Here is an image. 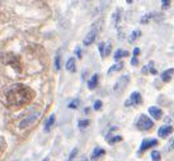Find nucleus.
Listing matches in <instances>:
<instances>
[{
	"instance_id": "4c0bfd02",
	"label": "nucleus",
	"mask_w": 174,
	"mask_h": 161,
	"mask_svg": "<svg viewBox=\"0 0 174 161\" xmlns=\"http://www.w3.org/2000/svg\"><path fill=\"white\" fill-rule=\"evenodd\" d=\"M42 161H48V157H45V159L42 160Z\"/></svg>"
},
{
	"instance_id": "72a5a7b5",
	"label": "nucleus",
	"mask_w": 174,
	"mask_h": 161,
	"mask_svg": "<svg viewBox=\"0 0 174 161\" xmlns=\"http://www.w3.org/2000/svg\"><path fill=\"white\" fill-rule=\"evenodd\" d=\"M2 152H3V140L0 138V155H2Z\"/></svg>"
},
{
	"instance_id": "9b49d317",
	"label": "nucleus",
	"mask_w": 174,
	"mask_h": 161,
	"mask_svg": "<svg viewBox=\"0 0 174 161\" xmlns=\"http://www.w3.org/2000/svg\"><path fill=\"white\" fill-rule=\"evenodd\" d=\"M141 72H142L144 75H146V74H153V75H156V74H158V71L155 70L154 63H153V62H149L148 65H145L144 67H142V70H141Z\"/></svg>"
},
{
	"instance_id": "ddd939ff",
	"label": "nucleus",
	"mask_w": 174,
	"mask_h": 161,
	"mask_svg": "<svg viewBox=\"0 0 174 161\" xmlns=\"http://www.w3.org/2000/svg\"><path fill=\"white\" fill-rule=\"evenodd\" d=\"M173 75H174V69H168V70H165L162 74V80L164 83H168V81H170V80H172Z\"/></svg>"
},
{
	"instance_id": "4468645a",
	"label": "nucleus",
	"mask_w": 174,
	"mask_h": 161,
	"mask_svg": "<svg viewBox=\"0 0 174 161\" xmlns=\"http://www.w3.org/2000/svg\"><path fill=\"white\" fill-rule=\"evenodd\" d=\"M127 56H128V52H127V51L117 50V51L114 52V55H113V59H114L116 61H118V60H122L123 57H127Z\"/></svg>"
},
{
	"instance_id": "f257e3e1",
	"label": "nucleus",
	"mask_w": 174,
	"mask_h": 161,
	"mask_svg": "<svg viewBox=\"0 0 174 161\" xmlns=\"http://www.w3.org/2000/svg\"><path fill=\"white\" fill-rule=\"evenodd\" d=\"M34 97V93L31 88L23 84H16L7 91V103L11 107H19L29 103Z\"/></svg>"
},
{
	"instance_id": "473e14b6",
	"label": "nucleus",
	"mask_w": 174,
	"mask_h": 161,
	"mask_svg": "<svg viewBox=\"0 0 174 161\" xmlns=\"http://www.w3.org/2000/svg\"><path fill=\"white\" fill-rule=\"evenodd\" d=\"M76 107H78V100H75L74 103H70L69 104V108H76Z\"/></svg>"
},
{
	"instance_id": "7ed1b4c3",
	"label": "nucleus",
	"mask_w": 174,
	"mask_h": 161,
	"mask_svg": "<svg viewBox=\"0 0 174 161\" xmlns=\"http://www.w3.org/2000/svg\"><path fill=\"white\" fill-rule=\"evenodd\" d=\"M128 83H130V75H123V76H121V77L117 80V83L114 84L113 91H114L116 94L122 93V91L126 89V86L128 85Z\"/></svg>"
},
{
	"instance_id": "0eeeda50",
	"label": "nucleus",
	"mask_w": 174,
	"mask_h": 161,
	"mask_svg": "<svg viewBox=\"0 0 174 161\" xmlns=\"http://www.w3.org/2000/svg\"><path fill=\"white\" fill-rule=\"evenodd\" d=\"M156 145H158V140H155V138H151V140H144L142 143H141V146H140L139 154L145 152L146 150L151 149V147H154V146H156Z\"/></svg>"
},
{
	"instance_id": "f3484780",
	"label": "nucleus",
	"mask_w": 174,
	"mask_h": 161,
	"mask_svg": "<svg viewBox=\"0 0 174 161\" xmlns=\"http://www.w3.org/2000/svg\"><path fill=\"white\" fill-rule=\"evenodd\" d=\"M155 17H158L156 13H149V14H146V15H144V17L141 18L140 23H141V24H146V23H149L150 20H153Z\"/></svg>"
},
{
	"instance_id": "423d86ee",
	"label": "nucleus",
	"mask_w": 174,
	"mask_h": 161,
	"mask_svg": "<svg viewBox=\"0 0 174 161\" xmlns=\"http://www.w3.org/2000/svg\"><path fill=\"white\" fill-rule=\"evenodd\" d=\"M141 103H142V98H141V95H140V93H137V91H133V93L131 94L130 99H127V100H126V103H125V107L139 105V104H141Z\"/></svg>"
},
{
	"instance_id": "cd10ccee",
	"label": "nucleus",
	"mask_w": 174,
	"mask_h": 161,
	"mask_svg": "<svg viewBox=\"0 0 174 161\" xmlns=\"http://www.w3.org/2000/svg\"><path fill=\"white\" fill-rule=\"evenodd\" d=\"M88 124H89V120H87V119H85V120H82V122H79V127H80V128H84V127H87Z\"/></svg>"
},
{
	"instance_id": "a211bd4d",
	"label": "nucleus",
	"mask_w": 174,
	"mask_h": 161,
	"mask_svg": "<svg viewBox=\"0 0 174 161\" xmlns=\"http://www.w3.org/2000/svg\"><path fill=\"white\" fill-rule=\"evenodd\" d=\"M122 67H123V62H117V63H114L113 66H111L107 74H108V75H112L113 72H117L118 70H121Z\"/></svg>"
},
{
	"instance_id": "c85d7f7f",
	"label": "nucleus",
	"mask_w": 174,
	"mask_h": 161,
	"mask_svg": "<svg viewBox=\"0 0 174 161\" xmlns=\"http://www.w3.org/2000/svg\"><path fill=\"white\" fill-rule=\"evenodd\" d=\"M100 108H102V102H100V100H97V102L94 103V109H96V111H99Z\"/></svg>"
},
{
	"instance_id": "dca6fc26",
	"label": "nucleus",
	"mask_w": 174,
	"mask_h": 161,
	"mask_svg": "<svg viewBox=\"0 0 174 161\" xmlns=\"http://www.w3.org/2000/svg\"><path fill=\"white\" fill-rule=\"evenodd\" d=\"M55 124V114H51L50 117H48V119L46 120V124H45V131L46 132H48L51 128H52V126Z\"/></svg>"
},
{
	"instance_id": "2eb2a0df",
	"label": "nucleus",
	"mask_w": 174,
	"mask_h": 161,
	"mask_svg": "<svg viewBox=\"0 0 174 161\" xmlns=\"http://www.w3.org/2000/svg\"><path fill=\"white\" fill-rule=\"evenodd\" d=\"M97 84H98V75L97 74H94L90 79H89V81H88V88L90 89V90H93V89H96L97 88Z\"/></svg>"
},
{
	"instance_id": "aec40b11",
	"label": "nucleus",
	"mask_w": 174,
	"mask_h": 161,
	"mask_svg": "<svg viewBox=\"0 0 174 161\" xmlns=\"http://www.w3.org/2000/svg\"><path fill=\"white\" fill-rule=\"evenodd\" d=\"M140 36H141V32H140L139 29H135V31H133V32H132V33L130 34V38H128V41H130L131 43H132V42H135V41H136V39H137V38H139Z\"/></svg>"
},
{
	"instance_id": "bb28decb",
	"label": "nucleus",
	"mask_w": 174,
	"mask_h": 161,
	"mask_svg": "<svg viewBox=\"0 0 174 161\" xmlns=\"http://www.w3.org/2000/svg\"><path fill=\"white\" fill-rule=\"evenodd\" d=\"M119 141H122V137H121V136H116V137H112V138H111L109 143H117V142H119Z\"/></svg>"
},
{
	"instance_id": "c9c22d12",
	"label": "nucleus",
	"mask_w": 174,
	"mask_h": 161,
	"mask_svg": "<svg viewBox=\"0 0 174 161\" xmlns=\"http://www.w3.org/2000/svg\"><path fill=\"white\" fill-rule=\"evenodd\" d=\"M170 149H173L174 150V138L172 140V142H170Z\"/></svg>"
},
{
	"instance_id": "412c9836",
	"label": "nucleus",
	"mask_w": 174,
	"mask_h": 161,
	"mask_svg": "<svg viewBox=\"0 0 174 161\" xmlns=\"http://www.w3.org/2000/svg\"><path fill=\"white\" fill-rule=\"evenodd\" d=\"M121 14H122V11H121V9H118V10H116V13L112 15V20H113V23L117 25L118 24V22H119V18H121Z\"/></svg>"
},
{
	"instance_id": "c756f323",
	"label": "nucleus",
	"mask_w": 174,
	"mask_h": 161,
	"mask_svg": "<svg viewBox=\"0 0 174 161\" xmlns=\"http://www.w3.org/2000/svg\"><path fill=\"white\" fill-rule=\"evenodd\" d=\"M111 53V43H105V56H108Z\"/></svg>"
},
{
	"instance_id": "39448f33",
	"label": "nucleus",
	"mask_w": 174,
	"mask_h": 161,
	"mask_svg": "<svg viewBox=\"0 0 174 161\" xmlns=\"http://www.w3.org/2000/svg\"><path fill=\"white\" fill-rule=\"evenodd\" d=\"M4 56H5V57H8V60H3V62L11 65L13 67H14L17 71H20L19 59H18V56H17V55H14V53H7V55H4Z\"/></svg>"
},
{
	"instance_id": "a878e982",
	"label": "nucleus",
	"mask_w": 174,
	"mask_h": 161,
	"mask_svg": "<svg viewBox=\"0 0 174 161\" xmlns=\"http://www.w3.org/2000/svg\"><path fill=\"white\" fill-rule=\"evenodd\" d=\"M78 155V149H74L73 151H71V154H70V156L68 157V160H66V161H73V159L75 157Z\"/></svg>"
},
{
	"instance_id": "1a4fd4ad",
	"label": "nucleus",
	"mask_w": 174,
	"mask_h": 161,
	"mask_svg": "<svg viewBox=\"0 0 174 161\" xmlns=\"http://www.w3.org/2000/svg\"><path fill=\"white\" fill-rule=\"evenodd\" d=\"M97 29L96 28H93L88 34H87V37H85V39H84V46H90L93 42H94V39H96V37H97Z\"/></svg>"
},
{
	"instance_id": "6ab92c4d",
	"label": "nucleus",
	"mask_w": 174,
	"mask_h": 161,
	"mask_svg": "<svg viewBox=\"0 0 174 161\" xmlns=\"http://www.w3.org/2000/svg\"><path fill=\"white\" fill-rule=\"evenodd\" d=\"M66 70L68 71H75V59L71 57L68 60V62H66Z\"/></svg>"
},
{
	"instance_id": "9d476101",
	"label": "nucleus",
	"mask_w": 174,
	"mask_h": 161,
	"mask_svg": "<svg viewBox=\"0 0 174 161\" xmlns=\"http://www.w3.org/2000/svg\"><path fill=\"white\" fill-rule=\"evenodd\" d=\"M149 113L154 119H160L163 117V111L158 108V107H150L149 108Z\"/></svg>"
},
{
	"instance_id": "f03ea898",
	"label": "nucleus",
	"mask_w": 174,
	"mask_h": 161,
	"mask_svg": "<svg viewBox=\"0 0 174 161\" xmlns=\"http://www.w3.org/2000/svg\"><path fill=\"white\" fill-rule=\"evenodd\" d=\"M136 127L140 129V131H149L154 127V122L148 117V115H140L139 120H137V123H136Z\"/></svg>"
},
{
	"instance_id": "f704fd0d",
	"label": "nucleus",
	"mask_w": 174,
	"mask_h": 161,
	"mask_svg": "<svg viewBox=\"0 0 174 161\" xmlns=\"http://www.w3.org/2000/svg\"><path fill=\"white\" fill-rule=\"evenodd\" d=\"M76 55H78V57H82V51H80V48H76Z\"/></svg>"
},
{
	"instance_id": "e433bc0d",
	"label": "nucleus",
	"mask_w": 174,
	"mask_h": 161,
	"mask_svg": "<svg viewBox=\"0 0 174 161\" xmlns=\"http://www.w3.org/2000/svg\"><path fill=\"white\" fill-rule=\"evenodd\" d=\"M126 2H127V4H131V3L133 2V0H126Z\"/></svg>"
},
{
	"instance_id": "393cba45",
	"label": "nucleus",
	"mask_w": 174,
	"mask_h": 161,
	"mask_svg": "<svg viewBox=\"0 0 174 161\" xmlns=\"http://www.w3.org/2000/svg\"><path fill=\"white\" fill-rule=\"evenodd\" d=\"M55 69L56 70H60V55L57 53L56 57H55Z\"/></svg>"
},
{
	"instance_id": "2f4dec72",
	"label": "nucleus",
	"mask_w": 174,
	"mask_h": 161,
	"mask_svg": "<svg viewBox=\"0 0 174 161\" xmlns=\"http://www.w3.org/2000/svg\"><path fill=\"white\" fill-rule=\"evenodd\" d=\"M139 55H140V48H137V47H136L135 50H133V56H135V57H137Z\"/></svg>"
},
{
	"instance_id": "6e6552de",
	"label": "nucleus",
	"mask_w": 174,
	"mask_h": 161,
	"mask_svg": "<svg viewBox=\"0 0 174 161\" xmlns=\"http://www.w3.org/2000/svg\"><path fill=\"white\" fill-rule=\"evenodd\" d=\"M173 132V127L172 126H162L159 128V131H158V136L160 137V138H167L170 133Z\"/></svg>"
},
{
	"instance_id": "4be33fe9",
	"label": "nucleus",
	"mask_w": 174,
	"mask_h": 161,
	"mask_svg": "<svg viewBox=\"0 0 174 161\" xmlns=\"http://www.w3.org/2000/svg\"><path fill=\"white\" fill-rule=\"evenodd\" d=\"M151 159H153V161H160V159H162V155H160L159 151H153L151 152Z\"/></svg>"
},
{
	"instance_id": "7c9ffc66",
	"label": "nucleus",
	"mask_w": 174,
	"mask_h": 161,
	"mask_svg": "<svg viewBox=\"0 0 174 161\" xmlns=\"http://www.w3.org/2000/svg\"><path fill=\"white\" fill-rule=\"evenodd\" d=\"M131 65H132V66H137V65H139V60H137V57H135V56L132 57V60H131Z\"/></svg>"
},
{
	"instance_id": "5701e85b",
	"label": "nucleus",
	"mask_w": 174,
	"mask_h": 161,
	"mask_svg": "<svg viewBox=\"0 0 174 161\" xmlns=\"http://www.w3.org/2000/svg\"><path fill=\"white\" fill-rule=\"evenodd\" d=\"M99 53H100L102 57H105V43L104 42L99 43Z\"/></svg>"
},
{
	"instance_id": "b1692460",
	"label": "nucleus",
	"mask_w": 174,
	"mask_h": 161,
	"mask_svg": "<svg viewBox=\"0 0 174 161\" xmlns=\"http://www.w3.org/2000/svg\"><path fill=\"white\" fill-rule=\"evenodd\" d=\"M170 3H172V0H162V8L163 9H168Z\"/></svg>"
},
{
	"instance_id": "58836bf2",
	"label": "nucleus",
	"mask_w": 174,
	"mask_h": 161,
	"mask_svg": "<svg viewBox=\"0 0 174 161\" xmlns=\"http://www.w3.org/2000/svg\"><path fill=\"white\" fill-rule=\"evenodd\" d=\"M82 161H88V160H87V159H83V160H82Z\"/></svg>"
},
{
	"instance_id": "20e7f679",
	"label": "nucleus",
	"mask_w": 174,
	"mask_h": 161,
	"mask_svg": "<svg viewBox=\"0 0 174 161\" xmlns=\"http://www.w3.org/2000/svg\"><path fill=\"white\" fill-rule=\"evenodd\" d=\"M38 117H39V113H38V112H36V113H33V114H31V115H28V117H25V118L22 120V122H20L19 128H20V129L28 128L32 123H34L36 120L38 119Z\"/></svg>"
},
{
	"instance_id": "f8f14e48",
	"label": "nucleus",
	"mask_w": 174,
	"mask_h": 161,
	"mask_svg": "<svg viewBox=\"0 0 174 161\" xmlns=\"http://www.w3.org/2000/svg\"><path fill=\"white\" fill-rule=\"evenodd\" d=\"M104 154H105V151L103 149H99V147H97V149H94V151H93L90 159H91V161H98L102 156H104Z\"/></svg>"
}]
</instances>
